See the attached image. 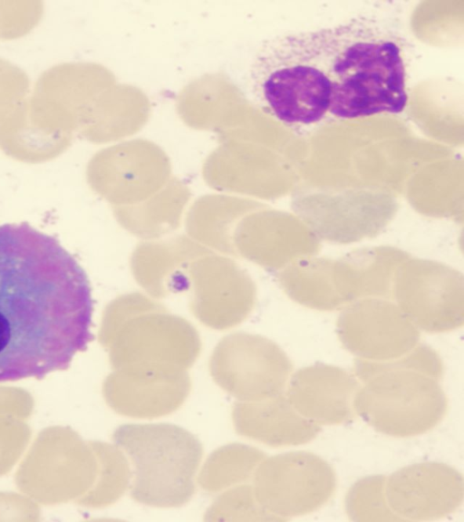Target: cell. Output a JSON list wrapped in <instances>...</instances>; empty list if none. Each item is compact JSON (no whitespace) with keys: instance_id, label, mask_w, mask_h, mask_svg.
Returning a JSON list of instances; mask_svg holds the SVG:
<instances>
[{"instance_id":"11","label":"cell","mask_w":464,"mask_h":522,"mask_svg":"<svg viewBox=\"0 0 464 522\" xmlns=\"http://www.w3.org/2000/svg\"><path fill=\"white\" fill-rule=\"evenodd\" d=\"M336 333L343 346L356 359L382 362L412 350L420 330L395 302L365 298L343 308Z\"/></svg>"},{"instance_id":"2","label":"cell","mask_w":464,"mask_h":522,"mask_svg":"<svg viewBox=\"0 0 464 522\" xmlns=\"http://www.w3.org/2000/svg\"><path fill=\"white\" fill-rule=\"evenodd\" d=\"M321 33L331 114L353 119L404 109L403 53L399 38L390 29L375 20L358 17Z\"/></svg>"},{"instance_id":"18","label":"cell","mask_w":464,"mask_h":522,"mask_svg":"<svg viewBox=\"0 0 464 522\" xmlns=\"http://www.w3.org/2000/svg\"><path fill=\"white\" fill-rule=\"evenodd\" d=\"M232 417L239 434L276 448L306 444L321 430L294 407L285 392L256 401L238 402Z\"/></svg>"},{"instance_id":"23","label":"cell","mask_w":464,"mask_h":522,"mask_svg":"<svg viewBox=\"0 0 464 522\" xmlns=\"http://www.w3.org/2000/svg\"><path fill=\"white\" fill-rule=\"evenodd\" d=\"M355 365L365 369H397L419 372L437 380L443 376V363L440 356L430 346L418 343L410 352L392 360L370 362L356 359Z\"/></svg>"},{"instance_id":"8","label":"cell","mask_w":464,"mask_h":522,"mask_svg":"<svg viewBox=\"0 0 464 522\" xmlns=\"http://www.w3.org/2000/svg\"><path fill=\"white\" fill-rule=\"evenodd\" d=\"M392 295L420 331L447 333L464 324L463 276L442 263L405 259L396 270Z\"/></svg>"},{"instance_id":"22","label":"cell","mask_w":464,"mask_h":522,"mask_svg":"<svg viewBox=\"0 0 464 522\" xmlns=\"http://www.w3.org/2000/svg\"><path fill=\"white\" fill-rule=\"evenodd\" d=\"M386 476L370 475L356 480L344 498V510L353 521H401L389 506Z\"/></svg>"},{"instance_id":"3","label":"cell","mask_w":464,"mask_h":522,"mask_svg":"<svg viewBox=\"0 0 464 522\" xmlns=\"http://www.w3.org/2000/svg\"><path fill=\"white\" fill-rule=\"evenodd\" d=\"M152 298L129 293L108 306L102 336L115 371L135 376L173 375L187 372L198 357V331Z\"/></svg>"},{"instance_id":"24","label":"cell","mask_w":464,"mask_h":522,"mask_svg":"<svg viewBox=\"0 0 464 522\" xmlns=\"http://www.w3.org/2000/svg\"><path fill=\"white\" fill-rule=\"evenodd\" d=\"M209 516L240 515L246 516L250 520L279 521L267 512L257 501L252 485H243L226 492L211 507Z\"/></svg>"},{"instance_id":"15","label":"cell","mask_w":464,"mask_h":522,"mask_svg":"<svg viewBox=\"0 0 464 522\" xmlns=\"http://www.w3.org/2000/svg\"><path fill=\"white\" fill-rule=\"evenodd\" d=\"M360 385L353 372L314 363L293 372L284 392L304 418L319 427L334 426L354 418V399Z\"/></svg>"},{"instance_id":"13","label":"cell","mask_w":464,"mask_h":522,"mask_svg":"<svg viewBox=\"0 0 464 522\" xmlns=\"http://www.w3.org/2000/svg\"><path fill=\"white\" fill-rule=\"evenodd\" d=\"M232 243L236 257L274 270L314 256L321 249L319 237L303 220L279 212H262L240 219Z\"/></svg>"},{"instance_id":"6","label":"cell","mask_w":464,"mask_h":522,"mask_svg":"<svg viewBox=\"0 0 464 522\" xmlns=\"http://www.w3.org/2000/svg\"><path fill=\"white\" fill-rule=\"evenodd\" d=\"M361 382L354 399L355 415L376 431L411 438L435 428L448 411L440 381L408 370L365 369L353 365Z\"/></svg>"},{"instance_id":"9","label":"cell","mask_w":464,"mask_h":522,"mask_svg":"<svg viewBox=\"0 0 464 522\" xmlns=\"http://www.w3.org/2000/svg\"><path fill=\"white\" fill-rule=\"evenodd\" d=\"M209 371L227 392L241 401H256L284 392L293 364L280 346L268 338L234 333L215 347Z\"/></svg>"},{"instance_id":"21","label":"cell","mask_w":464,"mask_h":522,"mask_svg":"<svg viewBox=\"0 0 464 522\" xmlns=\"http://www.w3.org/2000/svg\"><path fill=\"white\" fill-rule=\"evenodd\" d=\"M266 457L265 453L251 447L230 445L213 453L203 469L202 486L213 479L205 489L216 491L231 482L252 478L255 469Z\"/></svg>"},{"instance_id":"16","label":"cell","mask_w":464,"mask_h":522,"mask_svg":"<svg viewBox=\"0 0 464 522\" xmlns=\"http://www.w3.org/2000/svg\"><path fill=\"white\" fill-rule=\"evenodd\" d=\"M210 251L188 236L145 241L130 256V270L138 285L153 298L188 291V269L197 257Z\"/></svg>"},{"instance_id":"12","label":"cell","mask_w":464,"mask_h":522,"mask_svg":"<svg viewBox=\"0 0 464 522\" xmlns=\"http://www.w3.org/2000/svg\"><path fill=\"white\" fill-rule=\"evenodd\" d=\"M386 497L401 521H429L456 512L464 498L462 474L442 462L404 466L386 476Z\"/></svg>"},{"instance_id":"7","label":"cell","mask_w":464,"mask_h":522,"mask_svg":"<svg viewBox=\"0 0 464 522\" xmlns=\"http://www.w3.org/2000/svg\"><path fill=\"white\" fill-rule=\"evenodd\" d=\"M252 481L259 504L279 521L318 510L332 498L337 484L333 467L304 450L265 457Z\"/></svg>"},{"instance_id":"17","label":"cell","mask_w":464,"mask_h":522,"mask_svg":"<svg viewBox=\"0 0 464 522\" xmlns=\"http://www.w3.org/2000/svg\"><path fill=\"white\" fill-rule=\"evenodd\" d=\"M410 256L400 248L379 246L332 259V281L343 306L365 298L389 299L396 270Z\"/></svg>"},{"instance_id":"14","label":"cell","mask_w":464,"mask_h":522,"mask_svg":"<svg viewBox=\"0 0 464 522\" xmlns=\"http://www.w3.org/2000/svg\"><path fill=\"white\" fill-rule=\"evenodd\" d=\"M296 211L319 239L351 244L381 234L392 219L395 208L382 197H314L299 201Z\"/></svg>"},{"instance_id":"10","label":"cell","mask_w":464,"mask_h":522,"mask_svg":"<svg viewBox=\"0 0 464 522\" xmlns=\"http://www.w3.org/2000/svg\"><path fill=\"white\" fill-rule=\"evenodd\" d=\"M189 308L206 326L232 328L245 321L256 301V287L236 261L212 250L195 258L188 269Z\"/></svg>"},{"instance_id":"19","label":"cell","mask_w":464,"mask_h":522,"mask_svg":"<svg viewBox=\"0 0 464 522\" xmlns=\"http://www.w3.org/2000/svg\"><path fill=\"white\" fill-rule=\"evenodd\" d=\"M108 401L119 414L133 418L167 415L184 402L190 390L188 372L172 378L128 377L115 371L108 380Z\"/></svg>"},{"instance_id":"20","label":"cell","mask_w":464,"mask_h":522,"mask_svg":"<svg viewBox=\"0 0 464 522\" xmlns=\"http://www.w3.org/2000/svg\"><path fill=\"white\" fill-rule=\"evenodd\" d=\"M331 265V258L304 257L279 270L277 282L292 300L303 306L317 311L343 309L334 288Z\"/></svg>"},{"instance_id":"1","label":"cell","mask_w":464,"mask_h":522,"mask_svg":"<svg viewBox=\"0 0 464 522\" xmlns=\"http://www.w3.org/2000/svg\"><path fill=\"white\" fill-rule=\"evenodd\" d=\"M89 278L53 237L0 225V383L68 369L92 340Z\"/></svg>"},{"instance_id":"5","label":"cell","mask_w":464,"mask_h":522,"mask_svg":"<svg viewBox=\"0 0 464 522\" xmlns=\"http://www.w3.org/2000/svg\"><path fill=\"white\" fill-rule=\"evenodd\" d=\"M113 438L130 461L134 500L177 508L191 498L203 449L190 432L167 423L125 424Z\"/></svg>"},{"instance_id":"4","label":"cell","mask_w":464,"mask_h":522,"mask_svg":"<svg viewBox=\"0 0 464 522\" xmlns=\"http://www.w3.org/2000/svg\"><path fill=\"white\" fill-rule=\"evenodd\" d=\"M249 84L256 102L285 124H310L324 118L331 86L321 30L266 41L251 63Z\"/></svg>"}]
</instances>
